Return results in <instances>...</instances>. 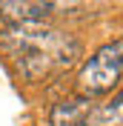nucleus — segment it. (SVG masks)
<instances>
[{
	"label": "nucleus",
	"instance_id": "nucleus-1",
	"mask_svg": "<svg viewBox=\"0 0 123 126\" xmlns=\"http://www.w3.org/2000/svg\"><path fill=\"white\" fill-rule=\"evenodd\" d=\"M0 46L12 55L17 72L34 83L72 69L83 55L77 37L49 26H12L0 32Z\"/></svg>",
	"mask_w": 123,
	"mask_h": 126
},
{
	"label": "nucleus",
	"instance_id": "nucleus-2",
	"mask_svg": "<svg viewBox=\"0 0 123 126\" xmlns=\"http://www.w3.org/2000/svg\"><path fill=\"white\" fill-rule=\"evenodd\" d=\"M120 72H123V43L112 40L106 46H100L83 63V69L77 75L80 97L92 100V97H100V94H109L112 89L120 86Z\"/></svg>",
	"mask_w": 123,
	"mask_h": 126
},
{
	"label": "nucleus",
	"instance_id": "nucleus-3",
	"mask_svg": "<svg viewBox=\"0 0 123 126\" xmlns=\"http://www.w3.org/2000/svg\"><path fill=\"white\" fill-rule=\"evenodd\" d=\"M54 3L37 0H0V17L12 26H43L52 17Z\"/></svg>",
	"mask_w": 123,
	"mask_h": 126
},
{
	"label": "nucleus",
	"instance_id": "nucleus-4",
	"mask_svg": "<svg viewBox=\"0 0 123 126\" xmlns=\"http://www.w3.org/2000/svg\"><path fill=\"white\" fill-rule=\"evenodd\" d=\"M89 109H92V100H86L80 94L72 97V100H60L49 112V123L52 126H83Z\"/></svg>",
	"mask_w": 123,
	"mask_h": 126
},
{
	"label": "nucleus",
	"instance_id": "nucleus-5",
	"mask_svg": "<svg viewBox=\"0 0 123 126\" xmlns=\"http://www.w3.org/2000/svg\"><path fill=\"white\" fill-rule=\"evenodd\" d=\"M120 103H123L120 94H115L109 103H92L83 126H120V118H123V106Z\"/></svg>",
	"mask_w": 123,
	"mask_h": 126
}]
</instances>
